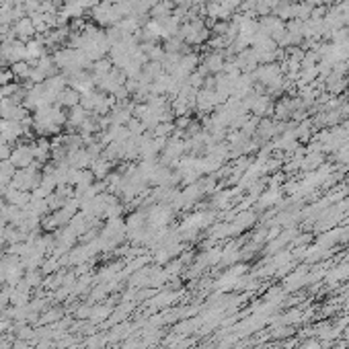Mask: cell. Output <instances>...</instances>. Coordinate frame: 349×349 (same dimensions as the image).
Masks as SVG:
<instances>
[{
  "mask_svg": "<svg viewBox=\"0 0 349 349\" xmlns=\"http://www.w3.org/2000/svg\"><path fill=\"white\" fill-rule=\"evenodd\" d=\"M15 33L21 37V39H27V37H31L35 33V25L31 19H19L17 21V27H15Z\"/></svg>",
  "mask_w": 349,
  "mask_h": 349,
  "instance_id": "6da1fadb",
  "label": "cell"
}]
</instances>
